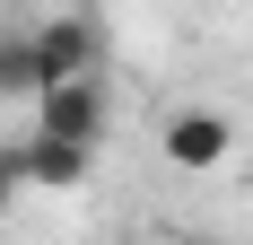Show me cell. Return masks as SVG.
<instances>
[{"label": "cell", "mask_w": 253, "mask_h": 245, "mask_svg": "<svg viewBox=\"0 0 253 245\" xmlns=\"http://www.w3.org/2000/svg\"><path fill=\"white\" fill-rule=\"evenodd\" d=\"M87 61H96V26L87 18H61V26H44L35 44H18V53H0V88H61V79H87Z\"/></svg>", "instance_id": "cell-1"}, {"label": "cell", "mask_w": 253, "mask_h": 245, "mask_svg": "<svg viewBox=\"0 0 253 245\" xmlns=\"http://www.w3.org/2000/svg\"><path fill=\"white\" fill-rule=\"evenodd\" d=\"M166 158H175V167H218V158H227V122L218 114H175L166 122Z\"/></svg>", "instance_id": "cell-3"}, {"label": "cell", "mask_w": 253, "mask_h": 245, "mask_svg": "<svg viewBox=\"0 0 253 245\" xmlns=\"http://www.w3.org/2000/svg\"><path fill=\"white\" fill-rule=\"evenodd\" d=\"M96 122H105V79L96 70H87V79H61V88L35 97V140H52V149H79V158H87Z\"/></svg>", "instance_id": "cell-2"}]
</instances>
